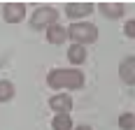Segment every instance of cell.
I'll use <instances>...</instances> for the list:
<instances>
[{
    "label": "cell",
    "instance_id": "cell-10",
    "mask_svg": "<svg viewBox=\"0 0 135 130\" xmlns=\"http://www.w3.org/2000/svg\"><path fill=\"white\" fill-rule=\"evenodd\" d=\"M51 128L54 130H72V118L70 114H56L51 121Z\"/></svg>",
    "mask_w": 135,
    "mask_h": 130
},
{
    "label": "cell",
    "instance_id": "cell-14",
    "mask_svg": "<svg viewBox=\"0 0 135 130\" xmlns=\"http://www.w3.org/2000/svg\"><path fill=\"white\" fill-rule=\"evenodd\" d=\"M123 30H126V35H128V37H135V21H128Z\"/></svg>",
    "mask_w": 135,
    "mask_h": 130
},
{
    "label": "cell",
    "instance_id": "cell-6",
    "mask_svg": "<svg viewBox=\"0 0 135 130\" xmlns=\"http://www.w3.org/2000/svg\"><path fill=\"white\" fill-rule=\"evenodd\" d=\"M119 74H121V79L126 81V84L135 86V56L126 58V61L119 65Z\"/></svg>",
    "mask_w": 135,
    "mask_h": 130
},
{
    "label": "cell",
    "instance_id": "cell-15",
    "mask_svg": "<svg viewBox=\"0 0 135 130\" xmlns=\"http://www.w3.org/2000/svg\"><path fill=\"white\" fill-rule=\"evenodd\" d=\"M75 130H91L89 126H79V128H75Z\"/></svg>",
    "mask_w": 135,
    "mask_h": 130
},
{
    "label": "cell",
    "instance_id": "cell-7",
    "mask_svg": "<svg viewBox=\"0 0 135 130\" xmlns=\"http://www.w3.org/2000/svg\"><path fill=\"white\" fill-rule=\"evenodd\" d=\"M47 39H49L51 44H63L68 39V30L63 26H58V23H56V26H49L47 28Z\"/></svg>",
    "mask_w": 135,
    "mask_h": 130
},
{
    "label": "cell",
    "instance_id": "cell-1",
    "mask_svg": "<svg viewBox=\"0 0 135 130\" xmlns=\"http://www.w3.org/2000/svg\"><path fill=\"white\" fill-rule=\"evenodd\" d=\"M47 81H49L51 88H72L75 91V88L84 86V77L77 70H51Z\"/></svg>",
    "mask_w": 135,
    "mask_h": 130
},
{
    "label": "cell",
    "instance_id": "cell-3",
    "mask_svg": "<svg viewBox=\"0 0 135 130\" xmlns=\"http://www.w3.org/2000/svg\"><path fill=\"white\" fill-rule=\"evenodd\" d=\"M56 19H58V12H56L54 7H40V9H35L33 19H30V23H33L35 28L56 26Z\"/></svg>",
    "mask_w": 135,
    "mask_h": 130
},
{
    "label": "cell",
    "instance_id": "cell-13",
    "mask_svg": "<svg viewBox=\"0 0 135 130\" xmlns=\"http://www.w3.org/2000/svg\"><path fill=\"white\" fill-rule=\"evenodd\" d=\"M119 126H121V130H135V116L133 114H123L119 118Z\"/></svg>",
    "mask_w": 135,
    "mask_h": 130
},
{
    "label": "cell",
    "instance_id": "cell-11",
    "mask_svg": "<svg viewBox=\"0 0 135 130\" xmlns=\"http://www.w3.org/2000/svg\"><path fill=\"white\" fill-rule=\"evenodd\" d=\"M100 12L105 14V16H109V19H119L123 14V5H119V2L117 5H107L105 2V5H100Z\"/></svg>",
    "mask_w": 135,
    "mask_h": 130
},
{
    "label": "cell",
    "instance_id": "cell-4",
    "mask_svg": "<svg viewBox=\"0 0 135 130\" xmlns=\"http://www.w3.org/2000/svg\"><path fill=\"white\" fill-rule=\"evenodd\" d=\"M23 16H26V5H21V2H9V5H5V21L19 23Z\"/></svg>",
    "mask_w": 135,
    "mask_h": 130
},
{
    "label": "cell",
    "instance_id": "cell-8",
    "mask_svg": "<svg viewBox=\"0 0 135 130\" xmlns=\"http://www.w3.org/2000/svg\"><path fill=\"white\" fill-rule=\"evenodd\" d=\"M93 9V5H89V2H84V5H75V2H70L65 7V12L70 19H81V16H86V14Z\"/></svg>",
    "mask_w": 135,
    "mask_h": 130
},
{
    "label": "cell",
    "instance_id": "cell-2",
    "mask_svg": "<svg viewBox=\"0 0 135 130\" xmlns=\"http://www.w3.org/2000/svg\"><path fill=\"white\" fill-rule=\"evenodd\" d=\"M68 37L75 39V44H91L98 39V28L93 23H72L68 28Z\"/></svg>",
    "mask_w": 135,
    "mask_h": 130
},
{
    "label": "cell",
    "instance_id": "cell-9",
    "mask_svg": "<svg viewBox=\"0 0 135 130\" xmlns=\"http://www.w3.org/2000/svg\"><path fill=\"white\" fill-rule=\"evenodd\" d=\"M68 58H70L75 65H81L84 61H86V49H84L81 44H72V47L68 49Z\"/></svg>",
    "mask_w": 135,
    "mask_h": 130
},
{
    "label": "cell",
    "instance_id": "cell-12",
    "mask_svg": "<svg viewBox=\"0 0 135 130\" xmlns=\"http://www.w3.org/2000/svg\"><path fill=\"white\" fill-rule=\"evenodd\" d=\"M14 98V84L9 81H0V102H7Z\"/></svg>",
    "mask_w": 135,
    "mask_h": 130
},
{
    "label": "cell",
    "instance_id": "cell-5",
    "mask_svg": "<svg viewBox=\"0 0 135 130\" xmlns=\"http://www.w3.org/2000/svg\"><path fill=\"white\" fill-rule=\"evenodd\" d=\"M49 107H51L54 112H58V114H68V112L72 109V98L65 95V93H58V95H54V98L49 100Z\"/></svg>",
    "mask_w": 135,
    "mask_h": 130
}]
</instances>
